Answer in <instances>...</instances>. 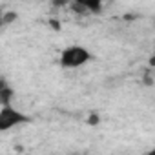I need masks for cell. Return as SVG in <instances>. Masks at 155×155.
<instances>
[{"label": "cell", "mask_w": 155, "mask_h": 155, "mask_svg": "<svg viewBox=\"0 0 155 155\" xmlns=\"http://www.w3.org/2000/svg\"><path fill=\"white\" fill-rule=\"evenodd\" d=\"M13 97H15V90L9 88L8 82L4 81L2 86H0V104H11Z\"/></svg>", "instance_id": "277c9868"}, {"label": "cell", "mask_w": 155, "mask_h": 155, "mask_svg": "<svg viewBox=\"0 0 155 155\" xmlns=\"http://www.w3.org/2000/svg\"><path fill=\"white\" fill-rule=\"evenodd\" d=\"M33 119L11 104H0V131H9L13 128L29 124Z\"/></svg>", "instance_id": "7a4b0ae2"}, {"label": "cell", "mask_w": 155, "mask_h": 155, "mask_svg": "<svg viewBox=\"0 0 155 155\" xmlns=\"http://www.w3.org/2000/svg\"><path fill=\"white\" fill-rule=\"evenodd\" d=\"M69 2L86 9V11H90V13H95V15L101 13L102 6H104V0H69Z\"/></svg>", "instance_id": "3957f363"}, {"label": "cell", "mask_w": 155, "mask_h": 155, "mask_svg": "<svg viewBox=\"0 0 155 155\" xmlns=\"http://www.w3.org/2000/svg\"><path fill=\"white\" fill-rule=\"evenodd\" d=\"M64 2H66V0H53V4H55V6H57V4H64Z\"/></svg>", "instance_id": "8992f818"}, {"label": "cell", "mask_w": 155, "mask_h": 155, "mask_svg": "<svg viewBox=\"0 0 155 155\" xmlns=\"http://www.w3.org/2000/svg\"><path fill=\"white\" fill-rule=\"evenodd\" d=\"M17 18H18V15H17L15 11H8V13L2 15V24H4V26H9V24L15 22Z\"/></svg>", "instance_id": "5b68a950"}, {"label": "cell", "mask_w": 155, "mask_h": 155, "mask_svg": "<svg viewBox=\"0 0 155 155\" xmlns=\"http://www.w3.org/2000/svg\"><path fill=\"white\" fill-rule=\"evenodd\" d=\"M91 60H93V53L81 44H73V46L64 48L60 51V58H58V62L64 69H79Z\"/></svg>", "instance_id": "6da1fadb"}]
</instances>
